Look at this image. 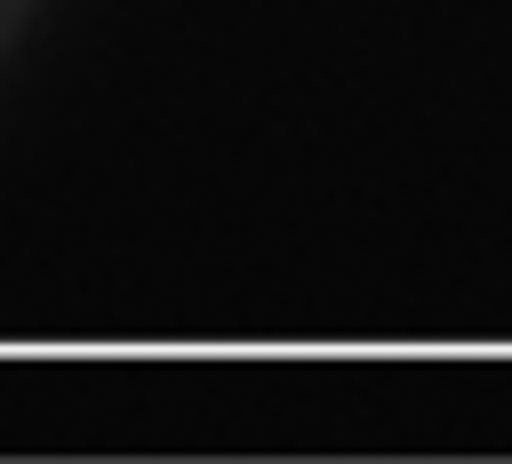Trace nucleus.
<instances>
[{
  "mask_svg": "<svg viewBox=\"0 0 512 464\" xmlns=\"http://www.w3.org/2000/svg\"><path fill=\"white\" fill-rule=\"evenodd\" d=\"M16 16H24V0H0V48H8V32H16Z\"/></svg>",
  "mask_w": 512,
  "mask_h": 464,
  "instance_id": "nucleus-1",
  "label": "nucleus"
}]
</instances>
